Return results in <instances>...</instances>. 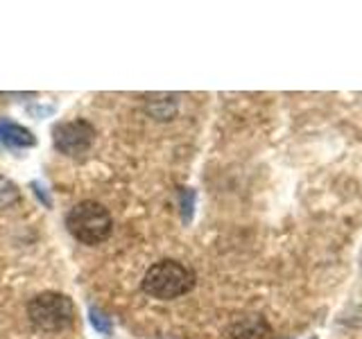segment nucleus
<instances>
[{
	"label": "nucleus",
	"mask_w": 362,
	"mask_h": 339,
	"mask_svg": "<svg viewBox=\"0 0 362 339\" xmlns=\"http://www.w3.org/2000/svg\"><path fill=\"white\" fill-rule=\"evenodd\" d=\"M195 287V274L177 263V260H161L154 263L143 276V292L158 301H175Z\"/></svg>",
	"instance_id": "1"
},
{
	"label": "nucleus",
	"mask_w": 362,
	"mask_h": 339,
	"mask_svg": "<svg viewBox=\"0 0 362 339\" xmlns=\"http://www.w3.org/2000/svg\"><path fill=\"white\" fill-rule=\"evenodd\" d=\"M66 226L75 240L82 244H102L113 231L111 213L98 201H79L68 210Z\"/></svg>",
	"instance_id": "2"
},
{
	"label": "nucleus",
	"mask_w": 362,
	"mask_h": 339,
	"mask_svg": "<svg viewBox=\"0 0 362 339\" xmlns=\"http://www.w3.org/2000/svg\"><path fill=\"white\" fill-rule=\"evenodd\" d=\"M30 321L43 333H59L73 323L75 305L59 292H43L28 303Z\"/></svg>",
	"instance_id": "3"
},
{
	"label": "nucleus",
	"mask_w": 362,
	"mask_h": 339,
	"mask_svg": "<svg viewBox=\"0 0 362 339\" xmlns=\"http://www.w3.org/2000/svg\"><path fill=\"white\" fill-rule=\"evenodd\" d=\"M95 141V129L86 120H66L52 129V143L57 152L66 156H79L88 152V147Z\"/></svg>",
	"instance_id": "4"
},
{
	"label": "nucleus",
	"mask_w": 362,
	"mask_h": 339,
	"mask_svg": "<svg viewBox=\"0 0 362 339\" xmlns=\"http://www.w3.org/2000/svg\"><path fill=\"white\" fill-rule=\"evenodd\" d=\"M272 328L260 314H243L226 328V339H269Z\"/></svg>",
	"instance_id": "5"
},
{
	"label": "nucleus",
	"mask_w": 362,
	"mask_h": 339,
	"mask_svg": "<svg viewBox=\"0 0 362 339\" xmlns=\"http://www.w3.org/2000/svg\"><path fill=\"white\" fill-rule=\"evenodd\" d=\"M37 143L34 133L25 127H21L16 122L0 120V145L5 147H32Z\"/></svg>",
	"instance_id": "6"
},
{
	"label": "nucleus",
	"mask_w": 362,
	"mask_h": 339,
	"mask_svg": "<svg viewBox=\"0 0 362 339\" xmlns=\"http://www.w3.org/2000/svg\"><path fill=\"white\" fill-rule=\"evenodd\" d=\"M147 113L154 120H170L177 113V100L173 95H150L147 97Z\"/></svg>",
	"instance_id": "7"
},
{
	"label": "nucleus",
	"mask_w": 362,
	"mask_h": 339,
	"mask_svg": "<svg viewBox=\"0 0 362 339\" xmlns=\"http://www.w3.org/2000/svg\"><path fill=\"white\" fill-rule=\"evenodd\" d=\"M21 199V190L11 179L0 177V210L11 208Z\"/></svg>",
	"instance_id": "8"
},
{
	"label": "nucleus",
	"mask_w": 362,
	"mask_h": 339,
	"mask_svg": "<svg viewBox=\"0 0 362 339\" xmlns=\"http://www.w3.org/2000/svg\"><path fill=\"white\" fill-rule=\"evenodd\" d=\"M88 319H90V323H93V328H95L98 333H102V335H109L111 333L109 316H105L98 308H88Z\"/></svg>",
	"instance_id": "9"
},
{
	"label": "nucleus",
	"mask_w": 362,
	"mask_h": 339,
	"mask_svg": "<svg viewBox=\"0 0 362 339\" xmlns=\"http://www.w3.org/2000/svg\"><path fill=\"white\" fill-rule=\"evenodd\" d=\"M179 199H181V210H184V220L188 222L192 215V206H195V190L184 188L179 192Z\"/></svg>",
	"instance_id": "10"
}]
</instances>
